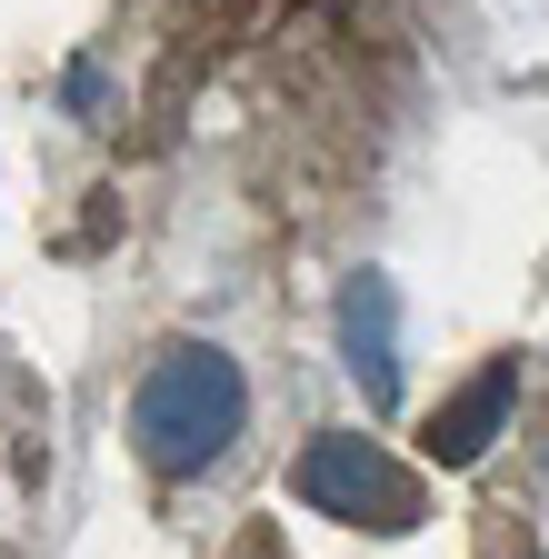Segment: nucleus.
<instances>
[{
  "label": "nucleus",
  "instance_id": "1",
  "mask_svg": "<svg viewBox=\"0 0 549 559\" xmlns=\"http://www.w3.org/2000/svg\"><path fill=\"white\" fill-rule=\"evenodd\" d=\"M240 419H250L240 360L211 349V340H180V349H160V370L141 380V400H130V440H141V460L160 479H200L240 440Z\"/></svg>",
  "mask_w": 549,
  "mask_h": 559
},
{
  "label": "nucleus",
  "instance_id": "2",
  "mask_svg": "<svg viewBox=\"0 0 549 559\" xmlns=\"http://www.w3.org/2000/svg\"><path fill=\"white\" fill-rule=\"evenodd\" d=\"M300 500L310 510H330V520H350V530H420V469H399L380 440H360V430H330V440H310L300 450Z\"/></svg>",
  "mask_w": 549,
  "mask_h": 559
},
{
  "label": "nucleus",
  "instance_id": "3",
  "mask_svg": "<svg viewBox=\"0 0 549 559\" xmlns=\"http://www.w3.org/2000/svg\"><path fill=\"white\" fill-rule=\"evenodd\" d=\"M339 360H350V380H360L370 409L399 400V290H390L380 270L339 280Z\"/></svg>",
  "mask_w": 549,
  "mask_h": 559
},
{
  "label": "nucleus",
  "instance_id": "4",
  "mask_svg": "<svg viewBox=\"0 0 549 559\" xmlns=\"http://www.w3.org/2000/svg\"><path fill=\"white\" fill-rule=\"evenodd\" d=\"M510 400H520V349H510V360H490V370H479L460 400H440L430 409V430H420V450L440 460V469H469L479 450H490L500 440V419H510Z\"/></svg>",
  "mask_w": 549,
  "mask_h": 559
},
{
  "label": "nucleus",
  "instance_id": "5",
  "mask_svg": "<svg viewBox=\"0 0 549 559\" xmlns=\"http://www.w3.org/2000/svg\"><path fill=\"white\" fill-rule=\"evenodd\" d=\"M60 91H71V110H100V100H110V81H100L91 60H71V81H60Z\"/></svg>",
  "mask_w": 549,
  "mask_h": 559
}]
</instances>
